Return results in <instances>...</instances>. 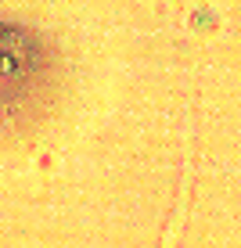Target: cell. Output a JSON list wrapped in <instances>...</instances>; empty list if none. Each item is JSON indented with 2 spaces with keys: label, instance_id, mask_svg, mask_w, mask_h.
Here are the masks:
<instances>
[{
  "label": "cell",
  "instance_id": "6da1fadb",
  "mask_svg": "<svg viewBox=\"0 0 241 248\" xmlns=\"http://www.w3.org/2000/svg\"><path fill=\"white\" fill-rule=\"evenodd\" d=\"M47 72V50L22 25L4 22V105L7 112L22 93H29Z\"/></svg>",
  "mask_w": 241,
  "mask_h": 248
}]
</instances>
